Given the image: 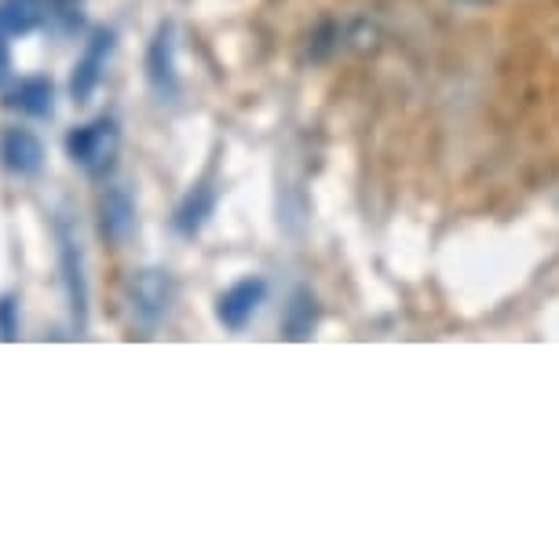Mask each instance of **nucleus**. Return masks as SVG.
<instances>
[{"instance_id": "f257e3e1", "label": "nucleus", "mask_w": 559, "mask_h": 559, "mask_svg": "<svg viewBox=\"0 0 559 559\" xmlns=\"http://www.w3.org/2000/svg\"><path fill=\"white\" fill-rule=\"evenodd\" d=\"M176 300V282L173 274L162 267H143L129 278V289H124V304H129V319L140 325V330H157L168 311H173Z\"/></svg>"}, {"instance_id": "f03ea898", "label": "nucleus", "mask_w": 559, "mask_h": 559, "mask_svg": "<svg viewBox=\"0 0 559 559\" xmlns=\"http://www.w3.org/2000/svg\"><path fill=\"white\" fill-rule=\"evenodd\" d=\"M56 241H59V271H62V289H67V304H70V322H73V330L84 333V325H88V278H84V252H81L78 230L70 227L67 216L56 219Z\"/></svg>"}, {"instance_id": "7ed1b4c3", "label": "nucleus", "mask_w": 559, "mask_h": 559, "mask_svg": "<svg viewBox=\"0 0 559 559\" xmlns=\"http://www.w3.org/2000/svg\"><path fill=\"white\" fill-rule=\"evenodd\" d=\"M118 146H121L118 121L107 118V114L67 135V154L73 157V165H81L84 173H92V176L107 173L114 165V157H118Z\"/></svg>"}, {"instance_id": "20e7f679", "label": "nucleus", "mask_w": 559, "mask_h": 559, "mask_svg": "<svg viewBox=\"0 0 559 559\" xmlns=\"http://www.w3.org/2000/svg\"><path fill=\"white\" fill-rule=\"evenodd\" d=\"M146 84L157 96V103H176L179 96V73H176V23H165L154 29L151 48H146Z\"/></svg>"}, {"instance_id": "39448f33", "label": "nucleus", "mask_w": 559, "mask_h": 559, "mask_svg": "<svg viewBox=\"0 0 559 559\" xmlns=\"http://www.w3.org/2000/svg\"><path fill=\"white\" fill-rule=\"evenodd\" d=\"M263 300H267V278H260V274H246V278H238L235 286H227L219 293L216 300V319L219 325H227V330H246L252 322V314L263 308Z\"/></svg>"}, {"instance_id": "423d86ee", "label": "nucleus", "mask_w": 559, "mask_h": 559, "mask_svg": "<svg viewBox=\"0 0 559 559\" xmlns=\"http://www.w3.org/2000/svg\"><path fill=\"white\" fill-rule=\"evenodd\" d=\"M110 51H114V29L107 26L92 29L88 45H84L81 59L73 62V78H70V96L78 103H88L92 92L99 88L103 70H107V62H110Z\"/></svg>"}, {"instance_id": "0eeeda50", "label": "nucleus", "mask_w": 559, "mask_h": 559, "mask_svg": "<svg viewBox=\"0 0 559 559\" xmlns=\"http://www.w3.org/2000/svg\"><path fill=\"white\" fill-rule=\"evenodd\" d=\"M99 230L103 238L114 241V246H124L135 235V202L129 194V187L114 183L103 191L99 198Z\"/></svg>"}, {"instance_id": "6e6552de", "label": "nucleus", "mask_w": 559, "mask_h": 559, "mask_svg": "<svg viewBox=\"0 0 559 559\" xmlns=\"http://www.w3.org/2000/svg\"><path fill=\"white\" fill-rule=\"evenodd\" d=\"M0 162L15 176H37L45 165V146L29 129H8L0 135Z\"/></svg>"}, {"instance_id": "1a4fd4ad", "label": "nucleus", "mask_w": 559, "mask_h": 559, "mask_svg": "<svg viewBox=\"0 0 559 559\" xmlns=\"http://www.w3.org/2000/svg\"><path fill=\"white\" fill-rule=\"evenodd\" d=\"M213 209H216V187H213V179H202V183H194L191 191H187L183 202H179V209H176V230L183 238L202 235V227L209 224Z\"/></svg>"}, {"instance_id": "9d476101", "label": "nucleus", "mask_w": 559, "mask_h": 559, "mask_svg": "<svg viewBox=\"0 0 559 559\" xmlns=\"http://www.w3.org/2000/svg\"><path fill=\"white\" fill-rule=\"evenodd\" d=\"M48 23V0H0V34L26 37Z\"/></svg>"}, {"instance_id": "9b49d317", "label": "nucleus", "mask_w": 559, "mask_h": 559, "mask_svg": "<svg viewBox=\"0 0 559 559\" xmlns=\"http://www.w3.org/2000/svg\"><path fill=\"white\" fill-rule=\"evenodd\" d=\"M12 107L29 114V118H51V110H56V88H51L48 78H26L15 84Z\"/></svg>"}, {"instance_id": "f8f14e48", "label": "nucleus", "mask_w": 559, "mask_h": 559, "mask_svg": "<svg viewBox=\"0 0 559 559\" xmlns=\"http://www.w3.org/2000/svg\"><path fill=\"white\" fill-rule=\"evenodd\" d=\"M314 322H319V304L308 289L293 293L289 308H286V336L289 341H304V336H311Z\"/></svg>"}, {"instance_id": "ddd939ff", "label": "nucleus", "mask_w": 559, "mask_h": 559, "mask_svg": "<svg viewBox=\"0 0 559 559\" xmlns=\"http://www.w3.org/2000/svg\"><path fill=\"white\" fill-rule=\"evenodd\" d=\"M0 341H19V300L12 293L0 297Z\"/></svg>"}, {"instance_id": "4468645a", "label": "nucleus", "mask_w": 559, "mask_h": 559, "mask_svg": "<svg viewBox=\"0 0 559 559\" xmlns=\"http://www.w3.org/2000/svg\"><path fill=\"white\" fill-rule=\"evenodd\" d=\"M461 4H468V8H487V4H493V0H461Z\"/></svg>"}]
</instances>
